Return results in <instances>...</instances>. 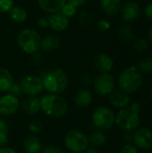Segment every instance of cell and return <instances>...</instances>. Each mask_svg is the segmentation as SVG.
Listing matches in <instances>:
<instances>
[{"mask_svg": "<svg viewBox=\"0 0 152 153\" xmlns=\"http://www.w3.org/2000/svg\"><path fill=\"white\" fill-rule=\"evenodd\" d=\"M40 110L50 117L61 118L67 113L68 104L62 96L48 93L40 98Z\"/></svg>", "mask_w": 152, "mask_h": 153, "instance_id": "cell-1", "label": "cell"}, {"mask_svg": "<svg viewBox=\"0 0 152 153\" xmlns=\"http://www.w3.org/2000/svg\"><path fill=\"white\" fill-rule=\"evenodd\" d=\"M118 87L123 91L130 94L137 91L142 85V74L137 65H131L125 68L119 74L117 80Z\"/></svg>", "mask_w": 152, "mask_h": 153, "instance_id": "cell-2", "label": "cell"}, {"mask_svg": "<svg viewBox=\"0 0 152 153\" xmlns=\"http://www.w3.org/2000/svg\"><path fill=\"white\" fill-rule=\"evenodd\" d=\"M44 90L50 94L60 95L68 86L67 74L62 69H55L47 74L42 79Z\"/></svg>", "mask_w": 152, "mask_h": 153, "instance_id": "cell-3", "label": "cell"}, {"mask_svg": "<svg viewBox=\"0 0 152 153\" xmlns=\"http://www.w3.org/2000/svg\"><path fill=\"white\" fill-rule=\"evenodd\" d=\"M115 124L124 132H133L140 127L141 117L138 113L133 111L128 106L119 109L115 115Z\"/></svg>", "mask_w": 152, "mask_h": 153, "instance_id": "cell-4", "label": "cell"}, {"mask_svg": "<svg viewBox=\"0 0 152 153\" xmlns=\"http://www.w3.org/2000/svg\"><path fill=\"white\" fill-rule=\"evenodd\" d=\"M40 35L34 30H22L17 37V44L19 48L26 54L31 55L39 51L40 48Z\"/></svg>", "mask_w": 152, "mask_h": 153, "instance_id": "cell-5", "label": "cell"}, {"mask_svg": "<svg viewBox=\"0 0 152 153\" xmlns=\"http://www.w3.org/2000/svg\"><path fill=\"white\" fill-rule=\"evenodd\" d=\"M65 146L73 153H83L89 148V137L80 130H71L65 136Z\"/></svg>", "mask_w": 152, "mask_h": 153, "instance_id": "cell-6", "label": "cell"}, {"mask_svg": "<svg viewBox=\"0 0 152 153\" xmlns=\"http://www.w3.org/2000/svg\"><path fill=\"white\" fill-rule=\"evenodd\" d=\"M92 122L99 130H108L115 125V114L108 107H98L92 113Z\"/></svg>", "mask_w": 152, "mask_h": 153, "instance_id": "cell-7", "label": "cell"}, {"mask_svg": "<svg viewBox=\"0 0 152 153\" xmlns=\"http://www.w3.org/2000/svg\"><path fill=\"white\" fill-rule=\"evenodd\" d=\"M116 87L115 77L110 74H99L93 81L94 92L100 97L108 96Z\"/></svg>", "mask_w": 152, "mask_h": 153, "instance_id": "cell-8", "label": "cell"}, {"mask_svg": "<svg viewBox=\"0 0 152 153\" xmlns=\"http://www.w3.org/2000/svg\"><path fill=\"white\" fill-rule=\"evenodd\" d=\"M19 83L23 94L28 97H37L44 90L42 79L36 75H26Z\"/></svg>", "mask_w": 152, "mask_h": 153, "instance_id": "cell-9", "label": "cell"}, {"mask_svg": "<svg viewBox=\"0 0 152 153\" xmlns=\"http://www.w3.org/2000/svg\"><path fill=\"white\" fill-rule=\"evenodd\" d=\"M133 143L141 150L152 149V130L147 127L138 128L133 134Z\"/></svg>", "mask_w": 152, "mask_h": 153, "instance_id": "cell-10", "label": "cell"}, {"mask_svg": "<svg viewBox=\"0 0 152 153\" xmlns=\"http://www.w3.org/2000/svg\"><path fill=\"white\" fill-rule=\"evenodd\" d=\"M19 99L8 93L0 97V114L1 116H11L17 112L20 108Z\"/></svg>", "mask_w": 152, "mask_h": 153, "instance_id": "cell-11", "label": "cell"}, {"mask_svg": "<svg viewBox=\"0 0 152 153\" xmlns=\"http://www.w3.org/2000/svg\"><path fill=\"white\" fill-rule=\"evenodd\" d=\"M122 17L126 22H133L141 16V6L136 1H130L122 6Z\"/></svg>", "mask_w": 152, "mask_h": 153, "instance_id": "cell-12", "label": "cell"}, {"mask_svg": "<svg viewBox=\"0 0 152 153\" xmlns=\"http://www.w3.org/2000/svg\"><path fill=\"white\" fill-rule=\"evenodd\" d=\"M108 97L109 103L113 107L119 109L128 107L131 103V99L129 97V94L123 91L120 89H115Z\"/></svg>", "mask_w": 152, "mask_h": 153, "instance_id": "cell-13", "label": "cell"}, {"mask_svg": "<svg viewBox=\"0 0 152 153\" xmlns=\"http://www.w3.org/2000/svg\"><path fill=\"white\" fill-rule=\"evenodd\" d=\"M93 64L100 74H109L114 68L113 59L105 53L98 54L93 59Z\"/></svg>", "mask_w": 152, "mask_h": 153, "instance_id": "cell-14", "label": "cell"}, {"mask_svg": "<svg viewBox=\"0 0 152 153\" xmlns=\"http://www.w3.org/2000/svg\"><path fill=\"white\" fill-rule=\"evenodd\" d=\"M48 26L51 27L52 30L56 31L65 30L69 25V20L66 16H65L60 11L52 13L47 17Z\"/></svg>", "mask_w": 152, "mask_h": 153, "instance_id": "cell-15", "label": "cell"}, {"mask_svg": "<svg viewBox=\"0 0 152 153\" xmlns=\"http://www.w3.org/2000/svg\"><path fill=\"white\" fill-rule=\"evenodd\" d=\"M92 92L87 88L79 90L73 97V103L78 108H87L92 103Z\"/></svg>", "mask_w": 152, "mask_h": 153, "instance_id": "cell-16", "label": "cell"}, {"mask_svg": "<svg viewBox=\"0 0 152 153\" xmlns=\"http://www.w3.org/2000/svg\"><path fill=\"white\" fill-rule=\"evenodd\" d=\"M20 108L27 115H35L40 110V99L38 97H28L20 104Z\"/></svg>", "mask_w": 152, "mask_h": 153, "instance_id": "cell-17", "label": "cell"}, {"mask_svg": "<svg viewBox=\"0 0 152 153\" xmlns=\"http://www.w3.org/2000/svg\"><path fill=\"white\" fill-rule=\"evenodd\" d=\"M122 6V0H100L101 10L109 16L117 15Z\"/></svg>", "mask_w": 152, "mask_h": 153, "instance_id": "cell-18", "label": "cell"}, {"mask_svg": "<svg viewBox=\"0 0 152 153\" xmlns=\"http://www.w3.org/2000/svg\"><path fill=\"white\" fill-rule=\"evenodd\" d=\"M60 46V39L56 35H47L41 39L40 48L46 53H52L56 51Z\"/></svg>", "mask_w": 152, "mask_h": 153, "instance_id": "cell-19", "label": "cell"}, {"mask_svg": "<svg viewBox=\"0 0 152 153\" xmlns=\"http://www.w3.org/2000/svg\"><path fill=\"white\" fill-rule=\"evenodd\" d=\"M40 8L47 13H56L62 9L65 0H38Z\"/></svg>", "mask_w": 152, "mask_h": 153, "instance_id": "cell-20", "label": "cell"}, {"mask_svg": "<svg viewBox=\"0 0 152 153\" xmlns=\"http://www.w3.org/2000/svg\"><path fill=\"white\" fill-rule=\"evenodd\" d=\"M13 84V78L6 68H0V92H8Z\"/></svg>", "mask_w": 152, "mask_h": 153, "instance_id": "cell-21", "label": "cell"}, {"mask_svg": "<svg viewBox=\"0 0 152 153\" xmlns=\"http://www.w3.org/2000/svg\"><path fill=\"white\" fill-rule=\"evenodd\" d=\"M23 148L26 153H40L42 151L41 143L34 135L28 136L23 142Z\"/></svg>", "mask_w": 152, "mask_h": 153, "instance_id": "cell-22", "label": "cell"}, {"mask_svg": "<svg viewBox=\"0 0 152 153\" xmlns=\"http://www.w3.org/2000/svg\"><path fill=\"white\" fill-rule=\"evenodd\" d=\"M117 36L119 39L125 44H130L133 43L135 39L134 32L132 30L131 26L128 24H123L121 25L118 30H117Z\"/></svg>", "mask_w": 152, "mask_h": 153, "instance_id": "cell-23", "label": "cell"}, {"mask_svg": "<svg viewBox=\"0 0 152 153\" xmlns=\"http://www.w3.org/2000/svg\"><path fill=\"white\" fill-rule=\"evenodd\" d=\"M89 137V144L91 145L92 148L98 149L104 146L107 143V135L100 130L94 131L90 134Z\"/></svg>", "mask_w": 152, "mask_h": 153, "instance_id": "cell-24", "label": "cell"}, {"mask_svg": "<svg viewBox=\"0 0 152 153\" xmlns=\"http://www.w3.org/2000/svg\"><path fill=\"white\" fill-rule=\"evenodd\" d=\"M9 13L12 21H13L16 23H21L25 22L28 17L27 12L21 6H13Z\"/></svg>", "mask_w": 152, "mask_h": 153, "instance_id": "cell-25", "label": "cell"}, {"mask_svg": "<svg viewBox=\"0 0 152 153\" xmlns=\"http://www.w3.org/2000/svg\"><path fill=\"white\" fill-rule=\"evenodd\" d=\"M138 69L142 74H152V57L147 56L141 59L137 65Z\"/></svg>", "mask_w": 152, "mask_h": 153, "instance_id": "cell-26", "label": "cell"}, {"mask_svg": "<svg viewBox=\"0 0 152 153\" xmlns=\"http://www.w3.org/2000/svg\"><path fill=\"white\" fill-rule=\"evenodd\" d=\"M133 48L137 52H144L147 50V48H149V40L144 39V38H138L135 39L134 41L133 42Z\"/></svg>", "mask_w": 152, "mask_h": 153, "instance_id": "cell-27", "label": "cell"}, {"mask_svg": "<svg viewBox=\"0 0 152 153\" xmlns=\"http://www.w3.org/2000/svg\"><path fill=\"white\" fill-rule=\"evenodd\" d=\"M60 12L65 15L66 16L67 18H70V17H73L77 13V8L70 4H65V5L62 7V9L60 10Z\"/></svg>", "mask_w": 152, "mask_h": 153, "instance_id": "cell-28", "label": "cell"}, {"mask_svg": "<svg viewBox=\"0 0 152 153\" xmlns=\"http://www.w3.org/2000/svg\"><path fill=\"white\" fill-rule=\"evenodd\" d=\"M14 6L13 0H0V13H9Z\"/></svg>", "mask_w": 152, "mask_h": 153, "instance_id": "cell-29", "label": "cell"}, {"mask_svg": "<svg viewBox=\"0 0 152 153\" xmlns=\"http://www.w3.org/2000/svg\"><path fill=\"white\" fill-rule=\"evenodd\" d=\"M29 129L32 134H39L43 129V123L39 119H35L30 123Z\"/></svg>", "mask_w": 152, "mask_h": 153, "instance_id": "cell-30", "label": "cell"}, {"mask_svg": "<svg viewBox=\"0 0 152 153\" xmlns=\"http://www.w3.org/2000/svg\"><path fill=\"white\" fill-rule=\"evenodd\" d=\"M78 20L82 25H88L92 22V16L88 12H82L79 14Z\"/></svg>", "mask_w": 152, "mask_h": 153, "instance_id": "cell-31", "label": "cell"}, {"mask_svg": "<svg viewBox=\"0 0 152 153\" xmlns=\"http://www.w3.org/2000/svg\"><path fill=\"white\" fill-rule=\"evenodd\" d=\"M120 153H138V148L132 143H125L121 148Z\"/></svg>", "mask_w": 152, "mask_h": 153, "instance_id": "cell-32", "label": "cell"}, {"mask_svg": "<svg viewBox=\"0 0 152 153\" xmlns=\"http://www.w3.org/2000/svg\"><path fill=\"white\" fill-rule=\"evenodd\" d=\"M8 92L10 94H12L13 96L18 98V99H19V97H21L23 94V92L22 91V88L20 86V83H14V82H13V86L11 87V89H10V91Z\"/></svg>", "mask_w": 152, "mask_h": 153, "instance_id": "cell-33", "label": "cell"}, {"mask_svg": "<svg viewBox=\"0 0 152 153\" xmlns=\"http://www.w3.org/2000/svg\"><path fill=\"white\" fill-rule=\"evenodd\" d=\"M98 28L100 31H107L110 28V22L108 20L102 19L98 22Z\"/></svg>", "mask_w": 152, "mask_h": 153, "instance_id": "cell-34", "label": "cell"}, {"mask_svg": "<svg viewBox=\"0 0 152 153\" xmlns=\"http://www.w3.org/2000/svg\"><path fill=\"white\" fill-rule=\"evenodd\" d=\"M40 153H65L61 149H59L58 147L53 146V145H49L45 147L44 149H42Z\"/></svg>", "mask_w": 152, "mask_h": 153, "instance_id": "cell-35", "label": "cell"}, {"mask_svg": "<svg viewBox=\"0 0 152 153\" xmlns=\"http://www.w3.org/2000/svg\"><path fill=\"white\" fill-rule=\"evenodd\" d=\"M8 143V132H0V147H4Z\"/></svg>", "mask_w": 152, "mask_h": 153, "instance_id": "cell-36", "label": "cell"}, {"mask_svg": "<svg viewBox=\"0 0 152 153\" xmlns=\"http://www.w3.org/2000/svg\"><path fill=\"white\" fill-rule=\"evenodd\" d=\"M65 2H66V4H70L77 8L79 6L83 5L87 2V0H65Z\"/></svg>", "mask_w": 152, "mask_h": 153, "instance_id": "cell-37", "label": "cell"}, {"mask_svg": "<svg viewBox=\"0 0 152 153\" xmlns=\"http://www.w3.org/2000/svg\"><path fill=\"white\" fill-rule=\"evenodd\" d=\"M144 14L145 16L150 19L151 21H152V3L148 4L145 8H144Z\"/></svg>", "mask_w": 152, "mask_h": 153, "instance_id": "cell-38", "label": "cell"}, {"mask_svg": "<svg viewBox=\"0 0 152 153\" xmlns=\"http://www.w3.org/2000/svg\"><path fill=\"white\" fill-rule=\"evenodd\" d=\"M129 108H130L133 111H134L135 113H138V114H140V112L142 111V106H141V104H140L139 102H137V101L133 102L131 105H129Z\"/></svg>", "mask_w": 152, "mask_h": 153, "instance_id": "cell-39", "label": "cell"}, {"mask_svg": "<svg viewBox=\"0 0 152 153\" xmlns=\"http://www.w3.org/2000/svg\"><path fill=\"white\" fill-rule=\"evenodd\" d=\"M0 132H8V124L2 118H0Z\"/></svg>", "mask_w": 152, "mask_h": 153, "instance_id": "cell-40", "label": "cell"}, {"mask_svg": "<svg viewBox=\"0 0 152 153\" xmlns=\"http://www.w3.org/2000/svg\"><path fill=\"white\" fill-rule=\"evenodd\" d=\"M38 24L42 27V28H46L48 26V22H47V18H45V17H41L39 22H38Z\"/></svg>", "mask_w": 152, "mask_h": 153, "instance_id": "cell-41", "label": "cell"}, {"mask_svg": "<svg viewBox=\"0 0 152 153\" xmlns=\"http://www.w3.org/2000/svg\"><path fill=\"white\" fill-rule=\"evenodd\" d=\"M133 134H132V132H125V134L124 135V139L126 142V143H132L133 142Z\"/></svg>", "mask_w": 152, "mask_h": 153, "instance_id": "cell-42", "label": "cell"}, {"mask_svg": "<svg viewBox=\"0 0 152 153\" xmlns=\"http://www.w3.org/2000/svg\"><path fill=\"white\" fill-rule=\"evenodd\" d=\"M0 153H16V152L9 147H0Z\"/></svg>", "mask_w": 152, "mask_h": 153, "instance_id": "cell-43", "label": "cell"}, {"mask_svg": "<svg viewBox=\"0 0 152 153\" xmlns=\"http://www.w3.org/2000/svg\"><path fill=\"white\" fill-rule=\"evenodd\" d=\"M83 153H99V152L97 150V149H95V148H88L85 152Z\"/></svg>", "mask_w": 152, "mask_h": 153, "instance_id": "cell-44", "label": "cell"}, {"mask_svg": "<svg viewBox=\"0 0 152 153\" xmlns=\"http://www.w3.org/2000/svg\"><path fill=\"white\" fill-rule=\"evenodd\" d=\"M148 40L152 44V26L150 28L149 32H148Z\"/></svg>", "mask_w": 152, "mask_h": 153, "instance_id": "cell-45", "label": "cell"}, {"mask_svg": "<svg viewBox=\"0 0 152 153\" xmlns=\"http://www.w3.org/2000/svg\"><path fill=\"white\" fill-rule=\"evenodd\" d=\"M150 96H151V98L152 99V86L151 87V90H150Z\"/></svg>", "mask_w": 152, "mask_h": 153, "instance_id": "cell-46", "label": "cell"}, {"mask_svg": "<svg viewBox=\"0 0 152 153\" xmlns=\"http://www.w3.org/2000/svg\"><path fill=\"white\" fill-rule=\"evenodd\" d=\"M0 118H1V114H0Z\"/></svg>", "mask_w": 152, "mask_h": 153, "instance_id": "cell-47", "label": "cell"}]
</instances>
